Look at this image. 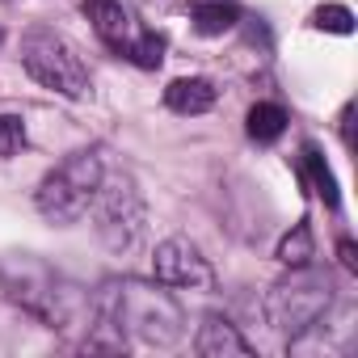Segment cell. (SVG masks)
Instances as JSON below:
<instances>
[{
	"label": "cell",
	"mask_w": 358,
	"mask_h": 358,
	"mask_svg": "<svg viewBox=\"0 0 358 358\" xmlns=\"http://www.w3.org/2000/svg\"><path fill=\"white\" fill-rule=\"evenodd\" d=\"M101 316L118 324L122 337H135L143 345H177L186 333V312L177 303L164 282H139V278H122V282H106L101 299H97Z\"/></svg>",
	"instance_id": "1"
},
{
	"label": "cell",
	"mask_w": 358,
	"mask_h": 358,
	"mask_svg": "<svg viewBox=\"0 0 358 358\" xmlns=\"http://www.w3.org/2000/svg\"><path fill=\"white\" fill-rule=\"evenodd\" d=\"M101 177H106V164H101V152L97 148H80L72 152L68 160H59L43 182H38V215L55 228H68L76 220L89 215L93 207V194L101 186Z\"/></svg>",
	"instance_id": "2"
},
{
	"label": "cell",
	"mask_w": 358,
	"mask_h": 358,
	"mask_svg": "<svg viewBox=\"0 0 358 358\" xmlns=\"http://www.w3.org/2000/svg\"><path fill=\"white\" fill-rule=\"evenodd\" d=\"M0 282H5L9 299L22 303L30 316H38L47 329H68L72 316L80 312V295L76 287H68L59 274H51L43 262L34 257H13L0 266Z\"/></svg>",
	"instance_id": "3"
},
{
	"label": "cell",
	"mask_w": 358,
	"mask_h": 358,
	"mask_svg": "<svg viewBox=\"0 0 358 358\" xmlns=\"http://www.w3.org/2000/svg\"><path fill=\"white\" fill-rule=\"evenodd\" d=\"M329 303H333V282H329V274H324V270H312V266H291V274L278 278V282L270 287V295H266V320H270L278 333L295 337V333H303L308 324H316V320L329 312Z\"/></svg>",
	"instance_id": "4"
},
{
	"label": "cell",
	"mask_w": 358,
	"mask_h": 358,
	"mask_svg": "<svg viewBox=\"0 0 358 358\" xmlns=\"http://www.w3.org/2000/svg\"><path fill=\"white\" fill-rule=\"evenodd\" d=\"M22 68L51 93L80 101L89 93V72L80 64V55L55 34V30H30L22 38Z\"/></svg>",
	"instance_id": "5"
},
{
	"label": "cell",
	"mask_w": 358,
	"mask_h": 358,
	"mask_svg": "<svg viewBox=\"0 0 358 358\" xmlns=\"http://www.w3.org/2000/svg\"><path fill=\"white\" fill-rule=\"evenodd\" d=\"M93 207H97V236L110 253H131L143 236V199H139V186L131 182L127 173L118 177H101V186L93 194Z\"/></svg>",
	"instance_id": "6"
},
{
	"label": "cell",
	"mask_w": 358,
	"mask_h": 358,
	"mask_svg": "<svg viewBox=\"0 0 358 358\" xmlns=\"http://www.w3.org/2000/svg\"><path fill=\"white\" fill-rule=\"evenodd\" d=\"M152 274H156V282H164V287H207V282H211L207 257H203L199 245L186 241V236H169V241L156 245V253H152Z\"/></svg>",
	"instance_id": "7"
},
{
	"label": "cell",
	"mask_w": 358,
	"mask_h": 358,
	"mask_svg": "<svg viewBox=\"0 0 358 358\" xmlns=\"http://www.w3.org/2000/svg\"><path fill=\"white\" fill-rule=\"evenodd\" d=\"M194 350L203 358H253V345L241 337V329L220 316V312H207L203 324H199V337H194Z\"/></svg>",
	"instance_id": "8"
},
{
	"label": "cell",
	"mask_w": 358,
	"mask_h": 358,
	"mask_svg": "<svg viewBox=\"0 0 358 358\" xmlns=\"http://www.w3.org/2000/svg\"><path fill=\"white\" fill-rule=\"evenodd\" d=\"M85 17L93 22L97 38L106 47H114L118 55L131 47V17H127V9L118 5V0H85Z\"/></svg>",
	"instance_id": "9"
},
{
	"label": "cell",
	"mask_w": 358,
	"mask_h": 358,
	"mask_svg": "<svg viewBox=\"0 0 358 358\" xmlns=\"http://www.w3.org/2000/svg\"><path fill=\"white\" fill-rule=\"evenodd\" d=\"M215 97H220L215 85L203 80V76H182V80H173L164 89V106L173 114H207L215 106Z\"/></svg>",
	"instance_id": "10"
},
{
	"label": "cell",
	"mask_w": 358,
	"mask_h": 358,
	"mask_svg": "<svg viewBox=\"0 0 358 358\" xmlns=\"http://www.w3.org/2000/svg\"><path fill=\"white\" fill-rule=\"evenodd\" d=\"M190 22H194V30H199V34L220 38V34H228V30L241 22V9H236V5H228V0H203V5H194V9H190Z\"/></svg>",
	"instance_id": "11"
},
{
	"label": "cell",
	"mask_w": 358,
	"mask_h": 358,
	"mask_svg": "<svg viewBox=\"0 0 358 358\" xmlns=\"http://www.w3.org/2000/svg\"><path fill=\"white\" fill-rule=\"evenodd\" d=\"M303 169H308V182H312V190L320 194V203H324L329 211H337V207H341V194H337V177H333V169L324 164L320 148L303 143Z\"/></svg>",
	"instance_id": "12"
},
{
	"label": "cell",
	"mask_w": 358,
	"mask_h": 358,
	"mask_svg": "<svg viewBox=\"0 0 358 358\" xmlns=\"http://www.w3.org/2000/svg\"><path fill=\"white\" fill-rule=\"evenodd\" d=\"M245 131H249V139H257V143H274V139L287 131V110L274 106V101H257V106L249 110V118H245Z\"/></svg>",
	"instance_id": "13"
},
{
	"label": "cell",
	"mask_w": 358,
	"mask_h": 358,
	"mask_svg": "<svg viewBox=\"0 0 358 358\" xmlns=\"http://www.w3.org/2000/svg\"><path fill=\"white\" fill-rule=\"evenodd\" d=\"M287 270L291 266H312V257H316V245H312V228L308 224H295L282 241H278V253H274Z\"/></svg>",
	"instance_id": "14"
},
{
	"label": "cell",
	"mask_w": 358,
	"mask_h": 358,
	"mask_svg": "<svg viewBox=\"0 0 358 358\" xmlns=\"http://www.w3.org/2000/svg\"><path fill=\"white\" fill-rule=\"evenodd\" d=\"M135 68H143V72H156L160 64H164V34H156V30H143L139 38H131V47L122 51Z\"/></svg>",
	"instance_id": "15"
},
{
	"label": "cell",
	"mask_w": 358,
	"mask_h": 358,
	"mask_svg": "<svg viewBox=\"0 0 358 358\" xmlns=\"http://www.w3.org/2000/svg\"><path fill=\"white\" fill-rule=\"evenodd\" d=\"M312 26L316 30H329V34H354V13L345 5H320L312 13Z\"/></svg>",
	"instance_id": "16"
},
{
	"label": "cell",
	"mask_w": 358,
	"mask_h": 358,
	"mask_svg": "<svg viewBox=\"0 0 358 358\" xmlns=\"http://www.w3.org/2000/svg\"><path fill=\"white\" fill-rule=\"evenodd\" d=\"M26 148V122L13 118V114H0V156H17Z\"/></svg>",
	"instance_id": "17"
},
{
	"label": "cell",
	"mask_w": 358,
	"mask_h": 358,
	"mask_svg": "<svg viewBox=\"0 0 358 358\" xmlns=\"http://www.w3.org/2000/svg\"><path fill=\"white\" fill-rule=\"evenodd\" d=\"M337 253H341V266H345V270H358V253H354V241H341V245H337Z\"/></svg>",
	"instance_id": "18"
},
{
	"label": "cell",
	"mask_w": 358,
	"mask_h": 358,
	"mask_svg": "<svg viewBox=\"0 0 358 358\" xmlns=\"http://www.w3.org/2000/svg\"><path fill=\"white\" fill-rule=\"evenodd\" d=\"M0 43H5V30H0Z\"/></svg>",
	"instance_id": "19"
}]
</instances>
